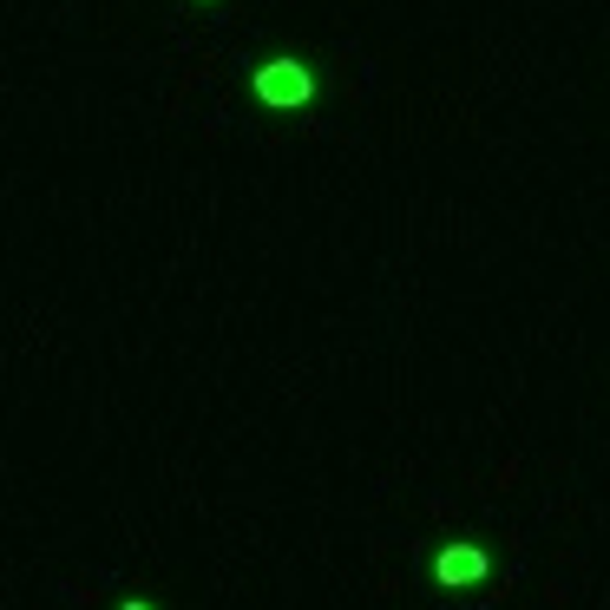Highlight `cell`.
<instances>
[{"mask_svg":"<svg viewBox=\"0 0 610 610\" xmlns=\"http://www.w3.org/2000/svg\"><path fill=\"white\" fill-rule=\"evenodd\" d=\"M486 571H492V558L467 539L440 544V558H433V584H447V591H467V584H479Z\"/></svg>","mask_w":610,"mask_h":610,"instance_id":"cell-2","label":"cell"},{"mask_svg":"<svg viewBox=\"0 0 610 610\" xmlns=\"http://www.w3.org/2000/svg\"><path fill=\"white\" fill-rule=\"evenodd\" d=\"M119 610H158V604H151V598H126Z\"/></svg>","mask_w":610,"mask_h":610,"instance_id":"cell-3","label":"cell"},{"mask_svg":"<svg viewBox=\"0 0 610 610\" xmlns=\"http://www.w3.org/2000/svg\"><path fill=\"white\" fill-rule=\"evenodd\" d=\"M257 99L276 106V112H296V106L316 99V72L302 60H270V67H257Z\"/></svg>","mask_w":610,"mask_h":610,"instance_id":"cell-1","label":"cell"}]
</instances>
